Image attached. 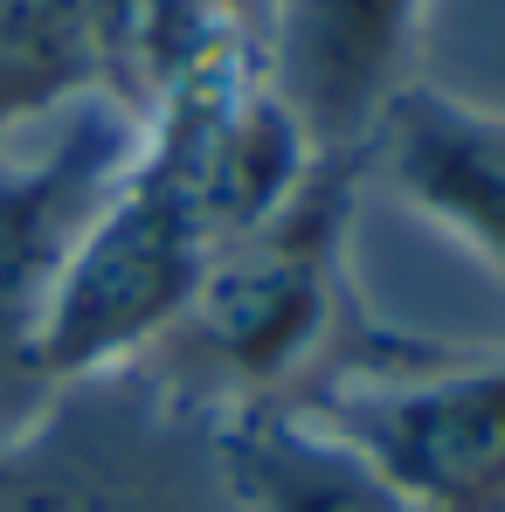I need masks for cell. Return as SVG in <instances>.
Listing matches in <instances>:
<instances>
[{
	"label": "cell",
	"instance_id": "1",
	"mask_svg": "<svg viewBox=\"0 0 505 512\" xmlns=\"http://www.w3.org/2000/svg\"><path fill=\"white\" fill-rule=\"evenodd\" d=\"M367 160H312V173L243 236L215 243L187 312L139 353L173 402L208 423L256 409H312L346 381L416 367L443 340L395 333L353 277V201Z\"/></svg>",
	"mask_w": 505,
	"mask_h": 512
},
{
	"label": "cell",
	"instance_id": "2",
	"mask_svg": "<svg viewBox=\"0 0 505 512\" xmlns=\"http://www.w3.org/2000/svg\"><path fill=\"white\" fill-rule=\"evenodd\" d=\"M0 512H243L215 423L132 360L63 381L0 436Z\"/></svg>",
	"mask_w": 505,
	"mask_h": 512
},
{
	"label": "cell",
	"instance_id": "3",
	"mask_svg": "<svg viewBox=\"0 0 505 512\" xmlns=\"http://www.w3.org/2000/svg\"><path fill=\"white\" fill-rule=\"evenodd\" d=\"M139 153V118L90 90L0 146V436L42 416V326L70 256Z\"/></svg>",
	"mask_w": 505,
	"mask_h": 512
},
{
	"label": "cell",
	"instance_id": "4",
	"mask_svg": "<svg viewBox=\"0 0 505 512\" xmlns=\"http://www.w3.org/2000/svg\"><path fill=\"white\" fill-rule=\"evenodd\" d=\"M208 256L215 243L194 215L187 180L139 132L125 180L97 208V222L84 229V243L56 284V305L42 326V374L63 388L104 367H132L187 312Z\"/></svg>",
	"mask_w": 505,
	"mask_h": 512
},
{
	"label": "cell",
	"instance_id": "5",
	"mask_svg": "<svg viewBox=\"0 0 505 512\" xmlns=\"http://www.w3.org/2000/svg\"><path fill=\"white\" fill-rule=\"evenodd\" d=\"M429 512H505V353H429L298 409Z\"/></svg>",
	"mask_w": 505,
	"mask_h": 512
},
{
	"label": "cell",
	"instance_id": "6",
	"mask_svg": "<svg viewBox=\"0 0 505 512\" xmlns=\"http://www.w3.org/2000/svg\"><path fill=\"white\" fill-rule=\"evenodd\" d=\"M429 0H277L263 70L326 160H367L374 125L416 84Z\"/></svg>",
	"mask_w": 505,
	"mask_h": 512
},
{
	"label": "cell",
	"instance_id": "7",
	"mask_svg": "<svg viewBox=\"0 0 505 512\" xmlns=\"http://www.w3.org/2000/svg\"><path fill=\"white\" fill-rule=\"evenodd\" d=\"M388 187L505 284V111L409 84L367 139Z\"/></svg>",
	"mask_w": 505,
	"mask_h": 512
},
{
	"label": "cell",
	"instance_id": "8",
	"mask_svg": "<svg viewBox=\"0 0 505 512\" xmlns=\"http://www.w3.org/2000/svg\"><path fill=\"white\" fill-rule=\"evenodd\" d=\"M222 471L243 512H429L346 436L298 409H256L215 423Z\"/></svg>",
	"mask_w": 505,
	"mask_h": 512
},
{
	"label": "cell",
	"instance_id": "9",
	"mask_svg": "<svg viewBox=\"0 0 505 512\" xmlns=\"http://www.w3.org/2000/svg\"><path fill=\"white\" fill-rule=\"evenodd\" d=\"M250 35L222 0H97V90L139 125Z\"/></svg>",
	"mask_w": 505,
	"mask_h": 512
},
{
	"label": "cell",
	"instance_id": "10",
	"mask_svg": "<svg viewBox=\"0 0 505 512\" xmlns=\"http://www.w3.org/2000/svg\"><path fill=\"white\" fill-rule=\"evenodd\" d=\"M97 90V0H0V146Z\"/></svg>",
	"mask_w": 505,
	"mask_h": 512
},
{
	"label": "cell",
	"instance_id": "11",
	"mask_svg": "<svg viewBox=\"0 0 505 512\" xmlns=\"http://www.w3.org/2000/svg\"><path fill=\"white\" fill-rule=\"evenodd\" d=\"M222 7H229V21H236V28L250 35L256 49H263V35H270V14H277V0H222Z\"/></svg>",
	"mask_w": 505,
	"mask_h": 512
}]
</instances>
